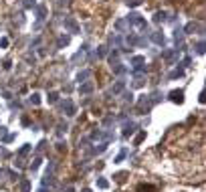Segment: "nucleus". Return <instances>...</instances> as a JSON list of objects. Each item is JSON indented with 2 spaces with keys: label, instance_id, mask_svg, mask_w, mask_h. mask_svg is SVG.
I'll return each mask as SVG.
<instances>
[{
  "label": "nucleus",
  "instance_id": "1",
  "mask_svg": "<svg viewBox=\"0 0 206 192\" xmlns=\"http://www.w3.org/2000/svg\"><path fill=\"white\" fill-rule=\"evenodd\" d=\"M125 22L130 24V27H137V28H141V31H145V27H148L145 18H144L141 14H137V12H131V14L125 18Z\"/></svg>",
  "mask_w": 206,
  "mask_h": 192
},
{
  "label": "nucleus",
  "instance_id": "2",
  "mask_svg": "<svg viewBox=\"0 0 206 192\" xmlns=\"http://www.w3.org/2000/svg\"><path fill=\"white\" fill-rule=\"evenodd\" d=\"M63 24H65V31L67 32H73V35H79V32H81L79 22H77L75 18H71V16H67V18L63 20Z\"/></svg>",
  "mask_w": 206,
  "mask_h": 192
},
{
  "label": "nucleus",
  "instance_id": "3",
  "mask_svg": "<svg viewBox=\"0 0 206 192\" xmlns=\"http://www.w3.org/2000/svg\"><path fill=\"white\" fill-rule=\"evenodd\" d=\"M162 57H164L168 63H174L176 59H178V49H168V51H164V53H162Z\"/></svg>",
  "mask_w": 206,
  "mask_h": 192
},
{
  "label": "nucleus",
  "instance_id": "4",
  "mask_svg": "<svg viewBox=\"0 0 206 192\" xmlns=\"http://www.w3.org/2000/svg\"><path fill=\"white\" fill-rule=\"evenodd\" d=\"M150 38H152L154 42H156V45H164L166 42V37H164V32H160V31H156V32H150Z\"/></svg>",
  "mask_w": 206,
  "mask_h": 192
},
{
  "label": "nucleus",
  "instance_id": "5",
  "mask_svg": "<svg viewBox=\"0 0 206 192\" xmlns=\"http://www.w3.org/2000/svg\"><path fill=\"white\" fill-rule=\"evenodd\" d=\"M61 107H63V111H65L67 115H75V105H73L71 99H65V101L61 103Z\"/></svg>",
  "mask_w": 206,
  "mask_h": 192
},
{
  "label": "nucleus",
  "instance_id": "6",
  "mask_svg": "<svg viewBox=\"0 0 206 192\" xmlns=\"http://www.w3.org/2000/svg\"><path fill=\"white\" fill-rule=\"evenodd\" d=\"M135 130H137V126H135L134 121L125 123V126H123V138H130V135H134V134H135Z\"/></svg>",
  "mask_w": 206,
  "mask_h": 192
},
{
  "label": "nucleus",
  "instance_id": "7",
  "mask_svg": "<svg viewBox=\"0 0 206 192\" xmlns=\"http://www.w3.org/2000/svg\"><path fill=\"white\" fill-rule=\"evenodd\" d=\"M170 101H174V103H182V101H184V91H182V89L172 91L170 93Z\"/></svg>",
  "mask_w": 206,
  "mask_h": 192
},
{
  "label": "nucleus",
  "instance_id": "8",
  "mask_svg": "<svg viewBox=\"0 0 206 192\" xmlns=\"http://www.w3.org/2000/svg\"><path fill=\"white\" fill-rule=\"evenodd\" d=\"M168 20V12L166 10H158L156 14H154V22L156 24H162V22H166Z\"/></svg>",
  "mask_w": 206,
  "mask_h": 192
},
{
  "label": "nucleus",
  "instance_id": "9",
  "mask_svg": "<svg viewBox=\"0 0 206 192\" xmlns=\"http://www.w3.org/2000/svg\"><path fill=\"white\" fill-rule=\"evenodd\" d=\"M69 42H71V37H69V35H61L57 38V49H65Z\"/></svg>",
  "mask_w": 206,
  "mask_h": 192
},
{
  "label": "nucleus",
  "instance_id": "10",
  "mask_svg": "<svg viewBox=\"0 0 206 192\" xmlns=\"http://www.w3.org/2000/svg\"><path fill=\"white\" fill-rule=\"evenodd\" d=\"M91 91H93V83H91V81L79 85V93H81V95H87V93H91Z\"/></svg>",
  "mask_w": 206,
  "mask_h": 192
},
{
  "label": "nucleus",
  "instance_id": "11",
  "mask_svg": "<svg viewBox=\"0 0 206 192\" xmlns=\"http://www.w3.org/2000/svg\"><path fill=\"white\" fill-rule=\"evenodd\" d=\"M111 67H113V73H117V75H123V73L127 71V69H125V67H123L119 61H117V63H111Z\"/></svg>",
  "mask_w": 206,
  "mask_h": 192
},
{
  "label": "nucleus",
  "instance_id": "12",
  "mask_svg": "<svg viewBox=\"0 0 206 192\" xmlns=\"http://www.w3.org/2000/svg\"><path fill=\"white\" fill-rule=\"evenodd\" d=\"M180 77H184V69H182V67H178V69L172 71V73L168 75V79H180Z\"/></svg>",
  "mask_w": 206,
  "mask_h": 192
},
{
  "label": "nucleus",
  "instance_id": "13",
  "mask_svg": "<svg viewBox=\"0 0 206 192\" xmlns=\"http://www.w3.org/2000/svg\"><path fill=\"white\" fill-rule=\"evenodd\" d=\"M37 8V20L41 22V20H45V14H47V8L45 6H34Z\"/></svg>",
  "mask_w": 206,
  "mask_h": 192
},
{
  "label": "nucleus",
  "instance_id": "14",
  "mask_svg": "<svg viewBox=\"0 0 206 192\" xmlns=\"http://www.w3.org/2000/svg\"><path fill=\"white\" fill-rule=\"evenodd\" d=\"M85 53H87V45H83V47H81V51L75 55V57H73V63H77L79 59H83V57H85Z\"/></svg>",
  "mask_w": 206,
  "mask_h": 192
},
{
  "label": "nucleus",
  "instance_id": "15",
  "mask_svg": "<svg viewBox=\"0 0 206 192\" xmlns=\"http://www.w3.org/2000/svg\"><path fill=\"white\" fill-rule=\"evenodd\" d=\"M123 87H125V83H123V81H117V83L111 87V91H113V93H121V91H123Z\"/></svg>",
  "mask_w": 206,
  "mask_h": 192
},
{
  "label": "nucleus",
  "instance_id": "16",
  "mask_svg": "<svg viewBox=\"0 0 206 192\" xmlns=\"http://www.w3.org/2000/svg\"><path fill=\"white\" fill-rule=\"evenodd\" d=\"M31 150H32V146H31V144H24V146L18 150V156H27V154L31 152Z\"/></svg>",
  "mask_w": 206,
  "mask_h": 192
},
{
  "label": "nucleus",
  "instance_id": "17",
  "mask_svg": "<svg viewBox=\"0 0 206 192\" xmlns=\"http://www.w3.org/2000/svg\"><path fill=\"white\" fill-rule=\"evenodd\" d=\"M107 55V47H99V49L95 51V55H93V57H99V59H103Z\"/></svg>",
  "mask_w": 206,
  "mask_h": 192
},
{
  "label": "nucleus",
  "instance_id": "18",
  "mask_svg": "<svg viewBox=\"0 0 206 192\" xmlns=\"http://www.w3.org/2000/svg\"><path fill=\"white\" fill-rule=\"evenodd\" d=\"M89 77H91V71H83V73L77 75V81H85V79H89Z\"/></svg>",
  "mask_w": 206,
  "mask_h": 192
},
{
  "label": "nucleus",
  "instance_id": "19",
  "mask_svg": "<svg viewBox=\"0 0 206 192\" xmlns=\"http://www.w3.org/2000/svg\"><path fill=\"white\" fill-rule=\"evenodd\" d=\"M125 156H127V148H123V150L119 152V156L115 158V164H119V162H121V160H123V158H125Z\"/></svg>",
  "mask_w": 206,
  "mask_h": 192
},
{
  "label": "nucleus",
  "instance_id": "20",
  "mask_svg": "<svg viewBox=\"0 0 206 192\" xmlns=\"http://www.w3.org/2000/svg\"><path fill=\"white\" fill-rule=\"evenodd\" d=\"M196 53H198V55H204V41H198V42H196Z\"/></svg>",
  "mask_w": 206,
  "mask_h": 192
},
{
  "label": "nucleus",
  "instance_id": "21",
  "mask_svg": "<svg viewBox=\"0 0 206 192\" xmlns=\"http://www.w3.org/2000/svg\"><path fill=\"white\" fill-rule=\"evenodd\" d=\"M31 103H32V105H38V103H41V95H38V93H32V95H31Z\"/></svg>",
  "mask_w": 206,
  "mask_h": 192
},
{
  "label": "nucleus",
  "instance_id": "22",
  "mask_svg": "<svg viewBox=\"0 0 206 192\" xmlns=\"http://www.w3.org/2000/svg\"><path fill=\"white\" fill-rule=\"evenodd\" d=\"M53 184V176H51V174H47L45 178H42V186H51Z\"/></svg>",
  "mask_w": 206,
  "mask_h": 192
},
{
  "label": "nucleus",
  "instance_id": "23",
  "mask_svg": "<svg viewBox=\"0 0 206 192\" xmlns=\"http://www.w3.org/2000/svg\"><path fill=\"white\" fill-rule=\"evenodd\" d=\"M97 186H99V188H107V186H109V182H107L105 178H97Z\"/></svg>",
  "mask_w": 206,
  "mask_h": 192
},
{
  "label": "nucleus",
  "instance_id": "24",
  "mask_svg": "<svg viewBox=\"0 0 206 192\" xmlns=\"http://www.w3.org/2000/svg\"><path fill=\"white\" fill-rule=\"evenodd\" d=\"M22 6L24 8H34V6H37V2H34V0H22Z\"/></svg>",
  "mask_w": 206,
  "mask_h": 192
},
{
  "label": "nucleus",
  "instance_id": "25",
  "mask_svg": "<svg viewBox=\"0 0 206 192\" xmlns=\"http://www.w3.org/2000/svg\"><path fill=\"white\" fill-rule=\"evenodd\" d=\"M57 99H59V95L55 91H51L49 93V103H57Z\"/></svg>",
  "mask_w": 206,
  "mask_h": 192
},
{
  "label": "nucleus",
  "instance_id": "26",
  "mask_svg": "<svg viewBox=\"0 0 206 192\" xmlns=\"http://www.w3.org/2000/svg\"><path fill=\"white\" fill-rule=\"evenodd\" d=\"M28 188H31L28 180H22V182H20V190H22V192H28Z\"/></svg>",
  "mask_w": 206,
  "mask_h": 192
},
{
  "label": "nucleus",
  "instance_id": "27",
  "mask_svg": "<svg viewBox=\"0 0 206 192\" xmlns=\"http://www.w3.org/2000/svg\"><path fill=\"white\" fill-rule=\"evenodd\" d=\"M144 85V79H141L140 75H135V79H134V87H141Z\"/></svg>",
  "mask_w": 206,
  "mask_h": 192
},
{
  "label": "nucleus",
  "instance_id": "28",
  "mask_svg": "<svg viewBox=\"0 0 206 192\" xmlns=\"http://www.w3.org/2000/svg\"><path fill=\"white\" fill-rule=\"evenodd\" d=\"M115 28H117V31L121 32L123 28H125V20H117V22H115Z\"/></svg>",
  "mask_w": 206,
  "mask_h": 192
},
{
  "label": "nucleus",
  "instance_id": "29",
  "mask_svg": "<svg viewBox=\"0 0 206 192\" xmlns=\"http://www.w3.org/2000/svg\"><path fill=\"white\" fill-rule=\"evenodd\" d=\"M125 4H127V6H140L141 0H125Z\"/></svg>",
  "mask_w": 206,
  "mask_h": 192
},
{
  "label": "nucleus",
  "instance_id": "30",
  "mask_svg": "<svg viewBox=\"0 0 206 192\" xmlns=\"http://www.w3.org/2000/svg\"><path fill=\"white\" fill-rule=\"evenodd\" d=\"M123 99L131 103V101H134V95H131V91H125V93H123Z\"/></svg>",
  "mask_w": 206,
  "mask_h": 192
},
{
  "label": "nucleus",
  "instance_id": "31",
  "mask_svg": "<svg viewBox=\"0 0 206 192\" xmlns=\"http://www.w3.org/2000/svg\"><path fill=\"white\" fill-rule=\"evenodd\" d=\"M115 180H117V182H123V178H125V172H119V174H115Z\"/></svg>",
  "mask_w": 206,
  "mask_h": 192
},
{
  "label": "nucleus",
  "instance_id": "32",
  "mask_svg": "<svg viewBox=\"0 0 206 192\" xmlns=\"http://www.w3.org/2000/svg\"><path fill=\"white\" fill-rule=\"evenodd\" d=\"M38 166H41V158H37V160L32 162V166H31V170H38Z\"/></svg>",
  "mask_w": 206,
  "mask_h": 192
},
{
  "label": "nucleus",
  "instance_id": "33",
  "mask_svg": "<svg viewBox=\"0 0 206 192\" xmlns=\"http://www.w3.org/2000/svg\"><path fill=\"white\" fill-rule=\"evenodd\" d=\"M0 47H2V49H6V47H8V38H6V37L0 38Z\"/></svg>",
  "mask_w": 206,
  "mask_h": 192
},
{
  "label": "nucleus",
  "instance_id": "34",
  "mask_svg": "<svg viewBox=\"0 0 206 192\" xmlns=\"http://www.w3.org/2000/svg\"><path fill=\"white\" fill-rule=\"evenodd\" d=\"M144 138H145V131H140V134H137V138H135V144H140Z\"/></svg>",
  "mask_w": 206,
  "mask_h": 192
},
{
  "label": "nucleus",
  "instance_id": "35",
  "mask_svg": "<svg viewBox=\"0 0 206 192\" xmlns=\"http://www.w3.org/2000/svg\"><path fill=\"white\" fill-rule=\"evenodd\" d=\"M190 63H192V57H186V59H184V63H182V65H184V67H190Z\"/></svg>",
  "mask_w": 206,
  "mask_h": 192
},
{
  "label": "nucleus",
  "instance_id": "36",
  "mask_svg": "<svg viewBox=\"0 0 206 192\" xmlns=\"http://www.w3.org/2000/svg\"><path fill=\"white\" fill-rule=\"evenodd\" d=\"M2 138H6V127L0 126V140H2Z\"/></svg>",
  "mask_w": 206,
  "mask_h": 192
},
{
  "label": "nucleus",
  "instance_id": "37",
  "mask_svg": "<svg viewBox=\"0 0 206 192\" xmlns=\"http://www.w3.org/2000/svg\"><path fill=\"white\" fill-rule=\"evenodd\" d=\"M12 140H14V134H8L6 138H4V142H12Z\"/></svg>",
  "mask_w": 206,
  "mask_h": 192
},
{
  "label": "nucleus",
  "instance_id": "38",
  "mask_svg": "<svg viewBox=\"0 0 206 192\" xmlns=\"http://www.w3.org/2000/svg\"><path fill=\"white\" fill-rule=\"evenodd\" d=\"M38 192H47V188H45V186H42V188H38Z\"/></svg>",
  "mask_w": 206,
  "mask_h": 192
},
{
  "label": "nucleus",
  "instance_id": "39",
  "mask_svg": "<svg viewBox=\"0 0 206 192\" xmlns=\"http://www.w3.org/2000/svg\"><path fill=\"white\" fill-rule=\"evenodd\" d=\"M83 192H91V190H83Z\"/></svg>",
  "mask_w": 206,
  "mask_h": 192
}]
</instances>
